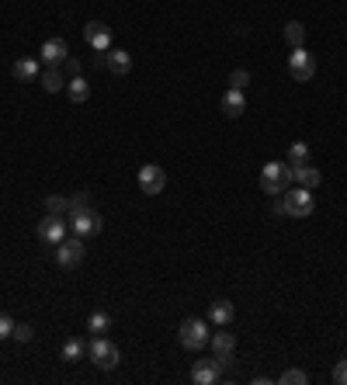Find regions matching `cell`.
Instances as JSON below:
<instances>
[{
	"mask_svg": "<svg viewBox=\"0 0 347 385\" xmlns=\"http://www.w3.org/2000/svg\"><path fill=\"white\" fill-rule=\"evenodd\" d=\"M309 164V146L306 143H292L288 146V167H302Z\"/></svg>",
	"mask_w": 347,
	"mask_h": 385,
	"instance_id": "cell-23",
	"label": "cell"
},
{
	"mask_svg": "<svg viewBox=\"0 0 347 385\" xmlns=\"http://www.w3.org/2000/svg\"><path fill=\"white\" fill-rule=\"evenodd\" d=\"M320 170L313 167V164H302V167H292V184H302V188H309V191H316L320 188Z\"/></svg>",
	"mask_w": 347,
	"mask_h": 385,
	"instance_id": "cell-15",
	"label": "cell"
},
{
	"mask_svg": "<svg viewBox=\"0 0 347 385\" xmlns=\"http://www.w3.org/2000/svg\"><path fill=\"white\" fill-rule=\"evenodd\" d=\"M66 97H70L73 104H84L87 97H90V84H87L84 77H70V80H66Z\"/></svg>",
	"mask_w": 347,
	"mask_h": 385,
	"instance_id": "cell-21",
	"label": "cell"
},
{
	"mask_svg": "<svg viewBox=\"0 0 347 385\" xmlns=\"http://www.w3.org/2000/svg\"><path fill=\"white\" fill-rule=\"evenodd\" d=\"M177 340L184 351H201L208 344V323L205 319H184L177 330Z\"/></svg>",
	"mask_w": 347,
	"mask_h": 385,
	"instance_id": "cell-4",
	"label": "cell"
},
{
	"mask_svg": "<svg viewBox=\"0 0 347 385\" xmlns=\"http://www.w3.org/2000/svg\"><path fill=\"white\" fill-rule=\"evenodd\" d=\"M260 188L267 194H281L285 188H292V167L281 164V160L264 164V170H260Z\"/></svg>",
	"mask_w": 347,
	"mask_h": 385,
	"instance_id": "cell-2",
	"label": "cell"
},
{
	"mask_svg": "<svg viewBox=\"0 0 347 385\" xmlns=\"http://www.w3.org/2000/svg\"><path fill=\"white\" fill-rule=\"evenodd\" d=\"M222 361L219 358H208V361H194V368H191V382L194 385H215L222 379Z\"/></svg>",
	"mask_w": 347,
	"mask_h": 385,
	"instance_id": "cell-10",
	"label": "cell"
},
{
	"mask_svg": "<svg viewBox=\"0 0 347 385\" xmlns=\"http://www.w3.org/2000/svg\"><path fill=\"white\" fill-rule=\"evenodd\" d=\"M84 208H90V194H87V191H77L73 198H70V205H66V215H73V212H84Z\"/></svg>",
	"mask_w": 347,
	"mask_h": 385,
	"instance_id": "cell-27",
	"label": "cell"
},
{
	"mask_svg": "<svg viewBox=\"0 0 347 385\" xmlns=\"http://www.w3.org/2000/svg\"><path fill=\"white\" fill-rule=\"evenodd\" d=\"M222 111H226L229 118H240V115L247 111V97H243V91L229 87V91L222 94Z\"/></svg>",
	"mask_w": 347,
	"mask_h": 385,
	"instance_id": "cell-17",
	"label": "cell"
},
{
	"mask_svg": "<svg viewBox=\"0 0 347 385\" xmlns=\"http://www.w3.org/2000/svg\"><path fill=\"white\" fill-rule=\"evenodd\" d=\"M208 344H212V358H219L222 365H229V361H233L236 337L229 333V326H219V333H212V337H208Z\"/></svg>",
	"mask_w": 347,
	"mask_h": 385,
	"instance_id": "cell-9",
	"label": "cell"
},
{
	"mask_svg": "<svg viewBox=\"0 0 347 385\" xmlns=\"http://www.w3.org/2000/svg\"><path fill=\"white\" fill-rule=\"evenodd\" d=\"M334 382L347 385V358H341V361H337V368H334Z\"/></svg>",
	"mask_w": 347,
	"mask_h": 385,
	"instance_id": "cell-31",
	"label": "cell"
},
{
	"mask_svg": "<svg viewBox=\"0 0 347 385\" xmlns=\"http://www.w3.org/2000/svg\"><path fill=\"white\" fill-rule=\"evenodd\" d=\"M87 354H90V361L97 365V368H115L118 361H122V351L101 333V337H90V344H87Z\"/></svg>",
	"mask_w": 347,
	"mask_h": 385,
	"instance_id": "cell-3",
	"label": "cell"
},
{
	"mask_svg": "<svg viewBox=\"0 0 347 385\" xmlns=\"http://www.w3.org/2000/svg\"><path fill=\"white\" fill-rule=\"evenodd\" d=\"M108 326H111V316H108V312H90V319H87V330H90L94 337L108 333Z\"/></svg>",
	"mask_w": 347,
	"mask_h": 385,
	"instance_id": "cell-24",
	"label": "cell"
},
{
	"mask_svg": "<svg viewBox=\"0 0 347 385\" xmlns=\"http://www.w3.org/2000/svg\"><path fill=\"white\" fill-rule=\"evenodd\" d=\"M84 358H87V340H80V337H70V340L63 344V361L77 365V361H84Z\"/></svg>",
	"mask_w": 347,
	"mask_h": 385,
	"instance_id": "cell-20",
	"label": "cell"
},
{
	"mask_svg": "<svg viewBox=\"0 0 347 385\" xmlns=\"http://www.w3.org/2000/svg\"><path fill=\"white\" fill-rule=\"evenodd\" d=\"M247 84H250V73H247V70H233V73H229V87L243 91Z\"/></svg>",
	"mask_w": 347,
	"mask_h": 385,
	"instance_id": "cell-28",
	"label": "cell"
},
{
	"mask_svg": "<svg viewBox=\"0 0 347 385\" xmlns=\"http://www.w3.org/2000/svg\"><path fill=\"white\" fill-rule=\"evenodd\" d=\"M66 73H70V77H80V63H77L73 56H66Z\"/></svg>",
	"mask_w": 347,
	"mask_h": 385,
	"instance_id": "cell-32",
	"label": "cell"
},
{
	"mask_svg": "<svg viewBox=\"0 0 347 385\" xmlns=\"http://www.w3.org/2000/svg\"><path fill=\"white\" fill-rule=\"evenodd\" d=\"M38 80H42V87H45L49 94H59V91L66 87V80H63V70H59V66L42 70V77H38Z\"/></svg>",
	"mask_w": 347,
	"mask_h": 385,
	"instance_id": "cell-19",
	"label": "cell"
},
{
	"mask_svg": "<svg viewBox=\"0 0 347 385\" xmlns=\"http://www.w3.org/2000/svg\"><path fill=\"white\" fill-rule=\"evenodd\" d=\"M281 385H306L309 382V375L306 372H299V368H288V372H281V379H278Z\"/></svg>",
	"mask_w": 347,
	"mask_h": 385,
	"instance_id": "cell-26",
	"label": "cell"
},
{
	"mask_svg": "<svg viewBox=\"0 0 347 385\" xmlns=\"http://www.w3.org/2000/svg\"><path fill=\"white\" fill-rule=\"evenodd\" d=\"M14 340H21V344H28L31 337H35V330L28 326V323H14V333H10Z\"/></svg>",
	"mask_w": 347,
	"mask_h": 385,
	"instance_id": "cell-29",
	"label": "cell"
},
{
	"mask_svg": "<svg viewBox=\"0 0 347 385\" xmlns=\"http://www.w3.org/2000/svg\"><path fill=\"white\" fill-rule=\"evenodd\" d=\"M10 73H14V80H21V84H28V80H35V77H42V63L38 59H17L14 66H10Z\"/></svg>",
	"mask_w": 347,
	"mask_h": 385,
	"instance_id": "cell-16",
	"label": "cell"
},
{
	"mask_svg": "<svg viewBox=\"0 0 347 385\" xmlns=\"http://www.w3.org/2000/svg\"><path fill=\"white\" fill-rule=\"evenodd\" d=\"M208 319H212L215 326H229V323H233V302L215 298V302L208 305Z\"/></svg>",
	"mask_w": 347,
	"mask_h": 385,
	"instance_id": "cell-18",
	"label": "cell"
},
{
	"mask_svg": "<svg viewBox=\"0 0 347 385\" xmlns=\"http://www.w3.org/2000/svg\"><path fill=\"white\" fill-rule=\"evenodd\" d=\"M84 236H73V240H63V243H56V261H59V268H77L80 261H84Z\"/></svg>",
	"mask_w": 347,
	"mask_h": 385,
	"instance_id": "cell-8",
	"label": "cell"
},
{
	"mask_svg": "<svg viewBox=\"0 0 347 385\" xmlns=\"http://www.w3.org/2000/svg\"><path fill=\"white\" fill-rule=\"evenodd\" d=\"M285 42H288L292 49H302V45H306V24H302V21H288V24H285Z\"/></svg>",
	"mask_w": 347,
	"mask_h": 385,
	"instance_id": "cell-22",
	"label": "cell"
},
{
	"mask_svg": "<svg viewBox=\"0 0 347 385\" xmlns=\"http://www.w3.org/2000/svg\"><path fill=\"white\" fill-rule=\"evenodd\" d=\"M139 188L143 194H160L167 188V174H164V167H157V164H146V167H139Z\"/></svg>",
	"mask_w": 347,
	"mask_h": 385,
	"instance_id": "cell-11",
	"label": "cell"
},
{
	"mask_svg": "<svg viewBox=\"0 0 347 385\" xmlns=\"http://www.w3.org/2000/svg\"><path fill=\"white\" fill-rule=\"evenodd\" d=\"M70 229H73L77 236H97V233L104 229V219H101V212L84 208V212H73V215H70Z\"/></svg>",
	"mask_w": 347,
	"mask_h": 385,
	"instance_id": "cell-7",
	"label": "cell"
},
{
	"mask_svg": "<svg viewBox=\"0 0 347 385\" xmlns=\"http://www.w3.org/2000/svg\"><path fill=\"white\" fill-rule=\"evenodd\" d=\"M288 73H292L295 84H309L313 73H316L313 52H309V49H292V56H288Z\"/></svg>",
	"mask_w": 347,
	"mask_h": 385,
	"instance_id": "cell-5",
	"label": "cell"
},
{
	"mask_svg": "<svg viewBox=\"0 0 347 385\" xmlns=\"http://www.w3.org/2000/svg\"><path fill=\"white\" fill-rule=\"evenodd\" d=\"M10 333H14V319H10V316H3V312H0V340H7V337H10Z\"/></svg>",
	"mask_w": 347,
	"mask_h": 385,
	"instance_id": "cell-30",
	"label": "cell"
},
{
	"mask_svg": "<svg viewBox=\"0 0 347 385\" xmlns=\"http://www.w3.org/2000/svg\"><path fill=\"white\" fill-rule=\"evenodd\" d=\"M104 66H108L111 73L125 77V73L132 70V56H129L125 49H108V52H104Z\"/></svg>",
	"mask_w": 347,
	"mask_h": 385,
	"instance_id": "cell-14",
	"label": "cell"
},
{
	"mask_svg": "<svg viewBox=\"0 0 347 385\" xmlns=\"http://www.w3.org/2000/svg\"><path fill=\"white\" fill-rule=\"evenodd\" d=\"M66 56H70V49H66V42H63V38H49V42H42V49H38V59H42V63H49V66L66 63Z\"/></svg>",
	"mask_w": 347,
	"mask_h": 385,
	"instance_id": "cell-13",
	"label": "cell"
},
{
	"mask_svg": "<svg viewBox=\"0 0 347 385\" xmlns=\"http://www.w3.org/2000/svg\"><path fill=\"white\" fill-rule=\"evenodd\" d=\"M84 38L90 49H97V52H108V45H111V28L104 24V21H90L84 28Z\"/></svg>",
	"mask_w": 347,
	"mask_h": 385,
	"instance_id": "cell-12",
	"label": "cell"
},
{
	"mask_svg": "<svg viewBox=\"0 0 347 385\" xmlns=\"http://www.w3.org/2000/svg\"><path fill=\"white\" fill-rule=\"evenodd\" d=\"M66 229H70V219H66V215H52V212H45L42 222H38V240L56 247V243L66 240Z\"/></svg>",
	"mask_w": 347,
	"mask_h": 385,
	"instance_id": "cell-6",
	"label": "cell"
},
{
	"mask_svg": "<svg viewBox=\"0 0 347 385\" xmlns=\"http://www.w3.org/2000/svg\"><path fill=\"white\" fill-rule=\"evenodd\" d=\"M313 208H316V198L309 188H302V184H292V188H285L281 198L274 201V212H281V215H292V219H309L313 215Z\"/></svg>",
	"mask_w": 347,
	"mask_h": 385,
	"instance_id": "cell-1",
	"label": "cell"
},
{
	"mask_svg": "<svg viewBox=\"0 0 347 385\" xmlns=\"http://www.w3.org/2000/svg\"><path fill=\"white\" fill-rule=\"evenodd\" d=\"M66 205H70V198H63V194L45 198V212H52V215H66Z\"/></svg>",
	"mask_w": 347,
	"mask_h": 385,
	"instance_id": "cell-25",
	"label": "cell"
}]
</instances>
